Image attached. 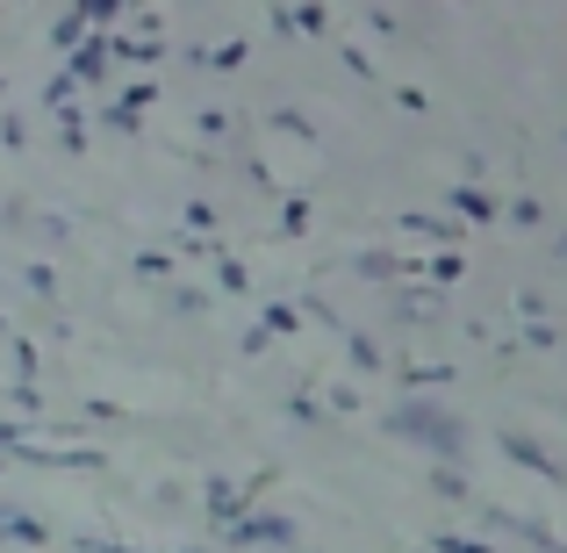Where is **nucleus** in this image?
<instances>
[{
	"label": "nucleus",
	"mask_w": 567,
	"mask_h": 553,
	"mask_svg": "<svg viewBox=\"0 0 567 553\" xmlns=\"http://www.w3.org/2000/svg\"><path fill=\"white\" fill-rule=\"evenodd\" d=\"M0 532H8V540H43V532L29 525V518H14V511H0Z\"/></svg>",
	"instance_id": "3"
},
{
	"label": "nucleus",
	"mask_w": 567,
	"mask_h": 553,
	"mask_svg": "<svg viewBox=\"0 0 567 553\" xmlns=\"http://www.w3.org/2000/svg\"><path fill=\"white\" fill-rule=\"evenodd\" d=\"M395 431H410V439H431V446H445V453H453V446H460V431L445 424L439 410H424V402H410V410L395 417Z\"/></svg>",
	"instance_id": "1"
},
{
	"label": "nucleus",
	"mask_w": 567,
	"mask_h": 553,
	"mask_svg": "<svg viewBox=\"0 0 567 553\" xmlns=\"http://www.w3.org/2000/svg\"><path fill=\"white\" fill-rule=\"evenodd\" d=\"M237 546H266V540H288V518H245V525L230 532Z\"/></svg>",
	"instance_id": "2"
}]
</instances>
